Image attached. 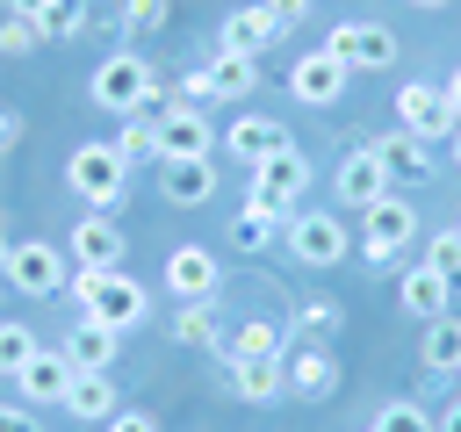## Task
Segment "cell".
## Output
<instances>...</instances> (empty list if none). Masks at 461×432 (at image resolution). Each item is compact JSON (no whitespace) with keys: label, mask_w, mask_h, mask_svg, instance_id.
Wrapping results in <instances>:
<instances>
[{"label":"cell","mask_w":461,"mask_h":432,"mask_svg":"<svg viewBox=\"0 0 461 432\" xmlns=\"http://www.w3.org/2000/svg\"><path fill=\"white\" fill-rule=\"evenodd\" d=\"M346 79H353V72H346V65H339L324 43H317V50H303V58L288 65V94H295V101H310V108L346 101Z\"/></svg>","instance_id":"12"},{"label":"cell","mask_w":461,"mask_h":432,"mask_svg":"<svg viewBox=\"0 0 461 432\" xmlns=\"http://www.w3.org/2000/svg\"><path fill=\"white\" fill-rule=\"evenodd\" d=\"M158 151L166 158H216V122L194 101H166L158 108Z\"/></svg>","instance_id":"11"},{"label":"cell","mask_w":461,"mask_h":432,"mask_svg":"<svg viewBox=\"0 0 461 432\" xmlns=\"http://www.w3.org/2000/svg\"><path fill=\"white\" fill-rule=\"evenodd\" d=\"M223 382L238 403H274V396H288V360H230Z\"/></svg>","instance_id":"25"},{"label":"cell","mask_w":461,"mask_h":432,"mask_svg":"<svg viewBox=\"0 0 461 432\" xmlns=\"http://www.w3.org/2000/svg\"><path fill=\"white\" fill-rule=\"evenodd\" d=\"M14 14H29V22H43V36H58L65 29V0H7Z\"/></svg>","instance_id":"37"},{"label":"cell","mask_w":461,"mask_h":432,"mask_svg":"<svg viewBox=\"0 0 461 432\" xmlns=\"http://www.w3.org/2000/svg\"><path fill=\"white\" fill-rule=\"evenodd\" d=\"M216 360H223V367H230V360H288V331L267 324V317H245L238 331L216 338Z\"/></svg>","instance_id":"22"},{"label":"cell","mask_w":461,"mask_h":432,"mask_svg":"<svg viewBox=\"0 0 461 432\" xmlns=\"http://www.w3.org/2000/svg\"><path fill=\"white\" fill-rule=\"evenodd\" d=\"M14 137H22V115H14V108H0V151H7Z\"/></svg>","instance_id":"42"},{"label":"cell","mask_w":461,"mask_h":432,"mask_svg":"<svg viewBox=\"0 0 461 432\" xmlns=\"http://www.w3.org/2000/svg\"><path fill=\"white\" fill-rule=\"evenodd\" d=\"M303 194H310V158H303L295 144L252 166V194H245V202H259V209H274L281 223H288V216L303 209Z\"/></svg>","instance_id":"8"},{"label":"cell","mask_w":461,"mask_h":432,"mask_svg":"<svg viewBox=\"0 0 461 432\" xmlns=\"http://www.w3.org/2000/svg\"><path fill=\"white\" fill-rule=\"evenodd\" d=\"M324 50H331L346 72H389V65H396V36H389L382 22H339V29L324 36Z\"/></svg>","instance_id":"10"},{"label":"cell","mask_w":461,"mask_h":432,"mask_svg":"<svg viewBox=\"0 0 461 432\" xmlns=\"http://www.w3.org/2000/svg\"><path fill=\"white\" fill-rule=\"evenodd\" d=\"M65 410L86 418V425H108L122 403H115V374H79L72 367V389H65Z\"/></svg>","instance_id":"26"},{"label":"cell","mask_w":461,"mask_h":432,"mask_svg":"<svg viewBox=\"0 0 461 432\" xmlns=\"http://www.w3.org/2000/svg\"><path fill=\"white\" fill-rule=\"evenodd\" d=\"M0 281H7V288H22L29 302H43V295H58V288L72 281V259H65L50 238H22V245H7Z\"/></svg>","instance_id":"6"},{"label":"cell","mask_w":461,"mask_h":432,"mask_svg":"<svg viewBox=\"0 0 461 432\" xmlns=\"http://www.w3.org/2000/svg\"><path fill=\"white\" fill-rule=\"evenodd\" d=\"M267 14H274V29H295L303 14H310V0H259Z\"/></svg>","instance_id":"38"},{"label":"cell","mask_w":461,"mask_h":432,"mask_svg":"<svg viewBox=\"0 0 461 432\" xmlns=\"http://www.w3.org/2000/svg\"><path fill=\"white\" fill-rule=\"evenodd\" d=\"M0 266H7V230H0Z\"/></svg>","instance_id":"46"},{"label":"cell","mask_w":461,"mask_h":432,"mask_svg":"<svg viewBox=\"0 0 461 432\" xmlns=\"http://www.w3.org/2000/svg\"><path fill=\"white\" fill-rule=\"evenodd\" d=\"M36 43H50V36H43V22H29V14H14V7H7V14H0V58H29Z\"/></svg>","instance_id":"34"},{"label":"cell","mask_w":461,"mask_h":432,"mask_svg":"<svg viewBox=\"0 0 461 432\" xmlns=\"http://www.w3.org/2000/svg\"><path fill=\"white\" fill-rule=\"evenodd\" d=\"M396 130H411L418 144H447V137L461 130V115H454L447 86H432V79H403V94H396Z\"/></svg>","instance_id":"9"},{"label":"cell","mask_w":461,"mask_h":432,"mask_svg":"<svg viewBox=\"0 0 461 432\" xmlns=\"http://www.w3.org/2000/svg\"><path fill=\"white\" fill-rule=\"evenodd\" d=\"M65 187H72L86 209H122V194H130V158L115 151V137H86V144H72V158H65Z\"/></svg>","instance_id":"2"},{"label":"cell","mask_w":461,"mask_h":432,"mask_svg":"<svg viewBox=\"0 0 461 432\" xmlns=\"http://www.w3.org/2000/svg\"><path fill=\"white\" fill-rule=\"evenodd\" d=\"M216 281H223V266H216L209 245H173V252H166V295H173V302H209Z\"/></svg>","instance_id":"13"},{"label":"cell","mask_w":461,"mask_h":432,"mask_svg":"<svg viewBox=\"0 0 461 432\" xmlns=\"http://www.w3.org/2000/svg\"><path fill=\"white\" fill-rule=\"evenodd\" d=\"M216 338H223L216 295H209V302H180V310H173V346H209V353H216Z\"/></svg>","instance_id":"29"},{"label":"cell","mask_w":461,"mask_h":432,"mask_svg":"<svg viewBox=\"0 0 461 432\" xmlns=\"http://www.w3.org/2000/svg\"><path fill=\"white\" fill-rule=\"evenodd\" d=\"M454 230H461V223H454Z\"/></svg>","instance_id":"51"},{"label":"cell","mask_w":461,"mask_h":432,"mask_svg":"<svg viewBox=\"0 0 461 432\" xmlns=\"http://www.w3.org/2000/svg\"><path fill=\"white\" fill-rule=\"evenodd\" d=\"M0 432H43L29 403H0Z\"/></svg>","instance_id":"39"},{"label":"cell","mask_w":461,"mask_h":432,"mask_svg":"<svg viewBox=\"0 0 461 432\" xmlns=\"http://www.w3.org/2000/svg\"><path fill=\"white\" fill-rule=\"evenodd\" d=\"M108 432H158V418H151V410H115Z\"/></svg>","instance_id":"40"},{"label":"cell","mask_w":461,"mask_h":432,"mask_svg":"<svg viewBox=\"0 0 461 432\" xmlns=\"http://www.w3.org/2000/svg\"><path fill=\"white\" fill-rule=\"evenodd\" d=\"M274 238H281V216L259 209V202H238V216H230V252H267Z\"/></svg>","instance_id":"28"},{"label":"cell","mask_w":461,"mask_h":432,"mask_svg":"<svg viewBox=\"0 0 461 432\" xmlns=\"http://www.w3.org/2000/svg\"><path fill=\"white\" fill-rule=\"evenodd\" d=\"M58 353L79 367V374H115V353H122V331H108L101 317H86L79 310V324L58 338Z\"/></svg>","instance_id":"15"},{"label":"cell","mask_w":461,"mask_h":432,"mask_svg":"<svg viewBox=\"0 0 461 432\" xmlns=\"http://www.w3.org/2000/svg\"><path fill=\"white\" fill-rule=\"evenodd\" d=\"M158 194L173 209H202L216 194V158H158Z\"/></svg>","instance_id":"19"},{"label":"cell","mask_w":461,"mask_h":432,"mask_svg":"<svg viewBox=\"0 0 461 432\" xmlns=\"http://www.w3.org/2000/svg\"><path fill=\"white\" fill-rule=\"evenodd\" d=\"M447 151H454V166H461V130H454V137H447Z\"/></svg>","instance_id":"45"},{"label":"cell","mask_w":461,"mask_h":432,"mask_svg":"<svg viewBox=\"0 0 461 432\" xmlns=\"http://www.w3.org/2000/svg\"><path fill=\"white\" fill-rule=\"evenodd\" d=\"M396 302H403V317L432 324V317H447V310H454V281H447V274H432V266L418 259V266H403V281H396Z\"/></svg>","instance_id":"20"},{"label":"cell","mask_w":461,"mask_h":432,"mask_svg":"<svg viewBox=\"0 0 461 432\" xmlns=\"http://www.w3.org/2000/svg\"><path fill=\"white\" fill-rule=\"evenodd\" d=\"M65 288H72V302H79L86 317H101L108 331H137V324L151 317L144 281H130L122 266H108V274H101V266H72V281H65Z\"/></svg>","instance_id":"1"},{"label":"cell","mask_w":461,"mask_h":432,"mask_svg":"<svg viewBox=\"0 0 461 432\" xmlns=\"http://www.w3.org/2000/svg\"><path fill=\"white\" fill-rule=\"evenodd\" d=\"M0 230H7V216H0Z\"/></svg>","instance_id":"48"},{"label":"cell","mask_w":461,"mask_h":432,"mask_svg":"<svg viewBox=\"0 0 461 432\" xmlns=\"http://www.w3.org/2000/svg\"><path fill=\"white\" fill-rule=\"evenodd\" d=\"M216 43H223V50H238V58H259V50H274V43H281V29H274V14L252 0V7H230V14H223Z\"/></svg>","instance_id":"23"},{"label":"cell","mask_w":461,"mask_h":432,"mask_svg":"<svg viewBox=\"0 0 461 432\" xmlns=\"http://www.w3.org/2000/svg\"><path fill=\"white\" fill-rule=\"evenodd\" d=\"M122 252H130V238L115 230V216H79L72 223V245H65L72 266H101L108 274V266H122Z\"/></svg>","instance_id":"16"},{"label":"cell","mask_w":461,"mask_h":432,"mask_svg":"<svg viewBox=\"0 0 461 432\" xmlns=\"http://www.w3.org/2000/svg\"><path fill=\"white\" fill-rule=\"evenodd\" d=\"M418 353H425V367H432V374H454V367H461V317H454V310H447V317H432Z\"/></svg>","instance_id":"30"},{"label":"cell","mask_w":461,"mask_h":432,"mask_svg":"<svg viewBox=\"0 0 461 432\" xmlns=\"http://www.w3.org/2000/svg\"><path fill=\"white\" fill-rule=\"evenodd\" d=\"M411 238H418V209H411L396 187H389L382 202H367V209H360V259H375V266H396Z\"/></svg>","instance_id":"4"},{"label":"cell","mask_w":461,"mask_h":432,"mask_svg":"<svg viewBox=\"0 0 461 432\" xmlns=\"http://www.w3.org/2000/svg\"><path fill=\"white\" fill-rule=\"evenodd\" d=\"M339 324H346V310H339L331 295H310V302L295 310V331H303V338H317V346H324V338H331Z\"/></svg>","instance_id":"33"},{"label":"cell","mask_w":461,"mask_h":432,"mask_svg":"<svg viewBox=\"0 0 461 432\" xmlns=\"http://www.w3.org/2000/svg\"><path fill=\"white\" fill-rule=\"evenodd\" d=\"M216 144H223L230 158H245V166H259V158H274V151H288V130H281L274 115H230V130H216Z\"/></svg>","instance_id":"18"},{"label":"cell","mask_w":461,"mask_h":432,"mask_svg":"<svg viewBox=\"0 0 461 432\" xmlns=\"http://www.w3.org/2000/svg\"><path fill=\"white\" fill-rule=\"evenodd\" d=\"M288 396H303V403H324V396H339V360H331V346H288Z\"/></svg>","instance_id":"17"},{"label":"cell","mask_w":461,"mask_h":432,"mask_svg":"<svg viewBox=\"0 0 461 432\" xmlns=\"http://www.w3.org/2000/svg\"><path fill=\"white\" fill-rule=\"evenodd\" d=\"M281 230H288V259L310 266V274L346 259V209H295Z\"/></svg>","instance_id":"5"},{"label":"cell","mask_w":461,"mask_h":432,"mask_svg":"<svg viewBox=\"0 0 461 432\" xmlns=\"http://www.w3.org/2000/svg\"><path fill=\"white\" fill-rule=\"evenodd\" d=\"M367 432H375V425H367Z\"/></svg>","instance_id":"50"},{"label":"cell","mask_w":461,"mask_h":432,"mask_svg":"<svg viewBox=\"0 0 461 432\" xmlns=\"http://www.w3.org/2000/svg\"><path fill=\"white\" fill-rule=\"evenodd\" d=\"M425 266H432V274H447V281H461V230H454V223H447V230H432Z\"/></svg>","instance_id":"36"},{"label":"cell","mask_w":461,"mask_h":432,"mask_svg":"<svg viewBox=\"0 0 461 432\" xmlns=\"http://www.w3.org/2000/svg\"><path fill=\"white\" fill-rule=\"evenodd\" d=\"M432 432H461V396H454V403H447V410L432 418Z\"/></svg>","instance_id":"41"},{"label":"cell","mask_w":461,"mask_h":432,"mask_svg":"<svg viewBox=\"0 0 461 432\" xmlns=\"http://www.w3.org/2000/svg\"><path fill=\"white\" fill-rule=\"evenodd\" d=\"M43 338L29 331V324H14V317H0V382H14L22 367H29V353H36Z\"/></svg>","instance_id":"32"},{"label":"cell","mask_w":461,"mask_h":432,"mask_svg":"<svg viewBox=\"0 0 461 432\" xmlns=\"http://www.w3.org/2000/svg\"><path fill=\"white\" fill-rule=\"evenodd\" d=\"M411 7H425V14H439V7H454V0H411Z\"/></svg>","instance_id":"44"},{"label":"cell","mask_w":461,"mask_h":432,"mask_svg":"<svg viewBox=\"0 0 461 432\" xmlns=\"http://www.w3.org/2000/svg\"><path fill=\"white\" fill-rule=\"evenodd\" d=\"M375 432H432V410L418 396H396V403L375 410Z\"/></svg>","instance_id":"35"},{"label":"cell","mask_w":461,"mask_h":432,"mask_svg":"<svg viewBox=\"0 0 461 432\" xmlns=\"http://www.w3.org/2000/svg\"><path fill=\"white\" fill-rule=\"evenodd\" d=\"M0 14H7V0H0Z\"/></svg>","instance_id":"49"},{"label":"cell","mask_w":461,"mask_h":432,"mask_svg":"<svg viewBox=\"0 0 461 432\" xmlns=\"http://www.w3.org/2000/svg\"><path fill=\"white\" fill-rule=\"evenodd\" d=\"M331 194H339V209H367V202H382V194H389V166L375 158V144H360V151H346V158H339Z\"/></svg>","instance_id":"14"},{"label":"cell","mask_w":461,"mask_h":432,"mask_svg":"<svg viewBox=\"0 0 461 432\" xmlns=\"http://www.w3.org/2000/svg\"><path fill=\"white\" fill-rule=\"evenodd\" d=\"M375 158L389 166V187H396V180H432V173H439L432 144H418L411 130H389V137H375Z\"/></svg>","instance_id":"24"},{"label":"cell","mask_w":461,"mask_h":432,"mask_svg":"<svg viewBox=\"0 0 461 432\" xmlns=\"http://www.w3.org/2000/svg\"><path fill=\"white\" fill-rule=\"evenodd\" d=\"M86 101H94V108H108V115L122 122V115H137V108H151V101H158V72H151L137 50H115V58H101V65H94Z\"/></svg>","instance_id":"3"},{"label":"cell","mask_w":461,"mask_h":432,"mask_svg":"<svg viewBox=\"0 0 461 432\" xmlns=\"http://www.w3.org/2000/svg\"><path fill=\"white\" fill-rule=\"evenodd\" d=\"M439 86H447V101H454V115H461V65H454V72H447Z\"/></svg>","instance_id":"43"},{"label":"cell","mask_w":461,"mask_h":432,"mask_svg":"<svg viewBox=\"0 0 461 432\" xmlns=\"http://www.w3.org/2000/svg\"><path fill=\"white\" fill-rule=\"evenodd\" d=\"M454 382H461V367H454Z\"/></svg>","instance_id":"47"},{"label":"cell","mask_w":461,"mask_h":432,"mask_svg":"<svg viewBox=\"0 0 461 432\" xmlns=\"http://www.w3.org/2000/svg\"><path fill=\"white\" fill-rule=\"evenodd\" d=\"M166 22H173V0H122V14H115V36L144 43V36H158Z\"/></svg>","instance_id":"31"},{"label":"cell","mask_w":461,"mask_h":432,"mask_svg":"<svg viewBox=\"0 0 461 432\" xmlns=\"http://www.w3.org/2000/svg\"><path fill=\"white\" fill-rule=\"evenodd\" d=\"M259 86V58H238V50H223L216 43V58H202V65H187V79H180V94L202 108V101H245Z\"/></svg>","instance_id":"7"},{"label":"cell","mask_w":461,"mask_h":432,"mask_svg":"<svg viewBox=\"0 0 461 432\" xmlns=\"http://www.w3.org/2000/svg\"><path fill=\"white\" fill-rule=\"evenodd\" d=\"M14 389H22V403L36 410V403H65V389H72V360L58 353V346H36L29 353V367L14 374Z\"/></svg>","instance_id":"21"},{"label":"cell","mask_w":461,"mask_h":432,"mask_svg":"<svg viewBox=\"0 0 461 432\" xmlns=\"http://www.w3.org/2000/svg\"><path fill=\"white\" fill-rule=\"evenodd\" d=\"M115 151L130 158V173H137V166H158V158H166V151H158V115H151V108L122 115V122H115Z\"/></svg>","instance_id":"27"}]
</instances>
